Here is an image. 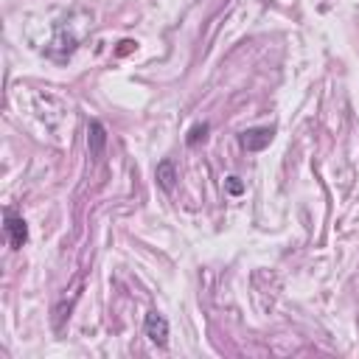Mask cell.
Segmentation results:
<instances>
[{"mask_svg":"<svg viewBox=\"0 0 359 359\" xmlns=\"http://www.w3.org/2000/svg\"><path fill=\"white\" fill-rule=\"evenodd\" d=\"M227 191H230V194H241V191H244L241 180H238V177H227Z\"/></svg>","mask_w":359,"mask_h":359,"instance_id":"7","label":"cell"},{"mask_svg":"<svg viewBox=\"0 0 359 359\" xmlns=\"http://www.w3.org/2000/svg\"><path fill=\"white\" fill-rule=\"evenodd\" d=\"M6 224H3V230H6V238H8V244H11V250H20L25 241H28V224H25V219L22 216H17L11 208H6Z\"/></svg>","mask_w":359,"mask_h":359,"instance_id":"1","label":"cell"},{"mask_svg":"<svg viewBox=\"0 0 359 359\" xmlns=\"http://www.w3.org/2000/svg\"><path fill=\"white\" fill-rule=\"evenodd\" d=\"M87 146H90V154L93 157H98L104 151V146H107V129H104L101 121H90V126H87Z\"/></svg>","mask_w":359,"mask_h":359,"instance_id":"4","label":"cell"},{"mask_svg":"<svg viewBox=\"0 0 359 359\" xmlns=\"http://www.w3.org/2000/svg\"><path fill=\"white\" fill-rule=\"evenodd\" d=\"M143 331H146V337H149L154 345H160V348L168 345V320H165L157 309H151V311L146 314V320H143Z\"/></svg>","mask_w":359,"mask_h":359,"instance_id":"2","label":"cell"},{"mask_svg":"<svg viewBox=\"0 0 359 359\" xmlns=\"http://www.w3.org/2000/svg\"><path fill=\"white\" fill-rule=\"evenodd\" d=\"M154 177H157V185H160L165 194L174 191V185H177V168H174L171 160H160L157 168H154Z\"/></svg>","mask_w":359,"mask_h":359,"instance_id":"5","label":"cell"},{"mask_svg":"<svg viewBox=\"0 0 359 359\" xmlns=\"http://www.w3.org/2000/svg\"><path fill=\"white\" fill-rule=\"evenodd\" d=\"M272 135H275L272 126H252V129H244L238 135V143L247 151H261V149H266L272 143Z\"/></svg>","mask_w":359,"mask_h":359,"instance_id":"3","label":"cell"},{"mask_svg":"<svg viewBox=\"0 0 359 359\" xmlns=\"http://www.w3.org/2000/svg\"><path fill=\"white\" fill-rule=\"evenodd\" d=\"M205 135H208V123H196L191 132H188V137H185V143L188 146H196L199 140H205Z\"/></svg>","mask_w":359,"mask_h":359,"instance_id":"6","label":"cell"}]
</instances>
